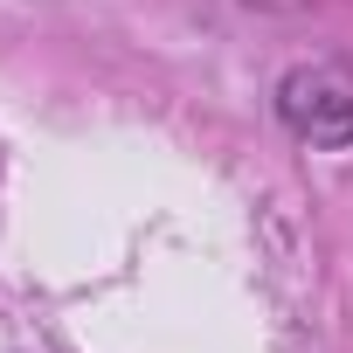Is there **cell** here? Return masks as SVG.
Listing matches in <instances>:
<instances>
[{
    "label": "cell",
    "instance_id": "1",
    "mask_svg": "<svg viewBox=\"0 0 353 353\" xmlns=\"http://www.w3.org/2000/svg\"><path fill=\"white\" fill-rule=\"evenodd\" d=\"M277 111L298 139L312 145H346L353 139V70L339 63H312V70H291L284 90H277Z\"/></svg>",
    "mask_w": 353,
    "mask_h": 353
}]
</instances>
